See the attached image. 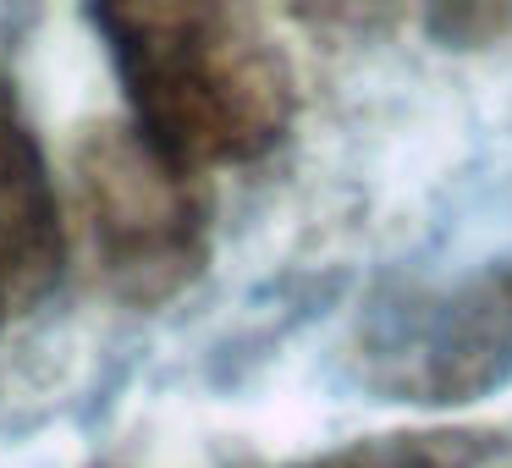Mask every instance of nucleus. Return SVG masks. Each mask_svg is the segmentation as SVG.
Returning <instances> with one entry per match:
<instances>
[{"label": "nucleus", "mask_w": 512, "mask_h": 468, "mask_svg": "<svg viewBox=\"0 0 512 468\" xmlns=\"http://www.w3.org/2000/svg\"><path fill=\"white\" fill-rule=\"evenodd\" d=\"M116 78L133 105V133L171 166H237L281 144L292 122V67L276 39L232 6L144 0L100 6Z\"/></svg>", "instance_id": "nucleus-1"}, {"label": "nucleus", "mask_w": 512, "mask_h": 468, "mask_svg": "<svg viewBox=\"0 0 512 468\" xmlns=\"http://www.w3.org/2000/svg\"><path fill=\"white\" fill-rule=\"evenodd\" d=\"M353 369L413 408L479 402L512 380V265L441 287H386L353 325Z\"/></svg>", "instance_id": "nucleus-2"}, {"label": "nucleus", "mask_w": 512, "mask_h": 468, "mask_svg": "<svg viewBox=\"0 0 512 468\" xmlns=\"http://www.w3.org/2000/svg\"><path fill=\"white\" fill-rule=\"evenodd\" d=\"M83 232L116 292L155 303L204 259V188L133 127H94L78 149Z\"/></svg>", "instance_id": "nucleus-3"}, {"label": "nucleus", "mask_w": 512, "mask_h": 468, "mask_svg": "<svg viewBox=\"0 0 512 468\" xmlns=\"http://www.w3.org/2000/svg\"><path fill=\"white\" fill-rule=\"evenodd\" d=\"M61 276V215L50 171L0 78V320L28 314Z\"/></svg>", "instance_id": "nucleus-4"}, {"label": "nucleus", "mask_w": 512, "mask_h": 468, "mask_svg": "<svg viewBox=\"0 0 512 468\" xmlns=\"http://www.w3.org/2000/svg\"><path fill=\"white\" fill-rule=\"evenodd\" d=\"M303 468H435L419 446H402V441H369V446H347V452H331L320 463H303Z\"/></svg>", "instance_id": "nucleus-5"}]
</instances>
